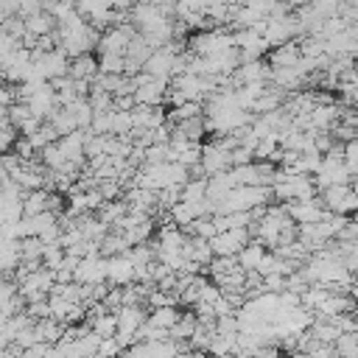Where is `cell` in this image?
I'll list each match as a JSON object with an SVG mask.
<instances>
[{
	"label": "cell",
	"mask_w": 358,
	"mask_h": 358,
	"mask_svg": "<svg viewBox=\"0 0 358 358\" xmlns=\"http://www.w3.org/2000/svg\"><path fill=\"white\" fill-rule=\"evenodd\" d=\"M201 168H204L207 176L232 168V148L224 143V137L213 134V140H207V143L201 145Z\"/></svg>",
	"instance_id": "1"
},
{
	"label": "cell",
	"mask_w": 358,
	"mask_h": 358,
	"mask_svg": "<svg viewBox=\"0 0 358 358\" xmlns=\"http://www.w3.org/2000/svg\"><path fill=\"white\" fill-rule=\"evenodd\" d=\"M288 207V215L296 221V224H313V221H322L327 215V207L322 201V193L310 201H285Z\"/></svg>",
	"instance_id": "2"
},
{
	"label": "cell",
	"mask_w": 358,
	"mask_h": 358,
	"mask_svg": "<svg viewBox=\"0 0 358 358\" xmlns=\"http://www.w3.org/2000/svg\"><path fill=\"white\" fill-rule=\"evenodd\" d=\"M106 280L112 285H129L134 282V260L126 255H112L106 257Z\"/></svg>",
	"instance_id": "3"
},
{
	"label": "cell",
	"mask_w": 358,
	"mask_h": 358,
	"mask_svg": "<svg viewBox=\"0 0 358 358\" xmlns=\"http://www.w3.org/2000/svg\"><path fill=\"white\" fill-rule=\"evenodd\" d=\"M266 59H268V64H271V67H294V64L302 59L299 39H288V42L274 45V48L266 53Z\"/></svg>",
	"instance_id": "4"
},
{
	"label": "cell",
	"mask_w": 358,
	"mask_h": 358,
	"mask_svg": "<svg viewBox=\"0 0 358 358\" xmlns=\"http://www.w3.org/2000/svg\"><path fill=\"white\" fill-rule=\"evenodd\" d=\"M76 280L78 282H87V285L103 282L106 280V257L103 255H98V257H81V263L76 268Z\"/></svg>",
	"instance_id": "5"
},
{
	"label": "cell",
	"mask_w": 358,
	"mask_h": 358,
	"mask_svg": "<svg viewBox=\"0 0 358 358\" xmlns=\"http://www.w3.org/2000/svg\"><path fill=\"white\" fill-rule=\"evenodd\" d=\"M341 117V103L336 101H327V103H316L313 112H310V120H313V129H333Z\"/></svg>",
	"instance_id": "6"
},
{
	"label": "cell",
	"mask_w": 358,
	"mask_h": 358,
	"mask_svg": "<svg viewBox=\"0 0 358 358\" xmlns=\"http://www.w3.org/2000/svg\"><path fill=\"white\" fill-rule=\"evenodd\" d=\"M266 252H268V246H266L263 241L252 238V241L238 252V263H241L246 271H252V268H257V266H260V260L266 257Z\"/></svg>",
	"instance_id": "7"
},
{
	"label": "cell",
	"mask_w": 358,
	"mask_h": 358,
	"mask_svg": "<svg viewBox=\"0 0 358 358\" xmlns=\"http://www.w3.org/2000/svg\"><path fill=\"white\" fill-rule=\"evenodd\" d=\"M98 70H101V64H98V56H92V53H81V56H73V62H70V76L73 78H95L98 76Z\"/></svg>",
	"instance_id": "8"
},
{
	"label": "cell",
	"mask_w": 358,
	"mask_h": 358,
	"mask_svg": "<svg viewBox=\"0 0 358 358\" xmlns=\"http://www.w3.org/2000/svg\"><path fill=\"white\" fill-rule=\"evenodd\" d=\"M22 210H25V215H39V213L50 210V190L48 187L28 190L25 199H22Z\"/></svg>",
	"instance_id": "9"
},
{
	"label": "cell",
	"mask_w": 358,
	"mask_h": 358,
	"mask_svg": "<svg viewBox=\"0 0 358 358\" xmlns=\"http://www.w3.org/2000/svg\"><path fill=\"white\" fill-rule=\"evenodd\" d=\"M25 25H28V34H36V36H45V34H50V31H56V17L50 14V11H45V8H39V11H34V14H28L25 17Z\"/></svg>",
	"instance_id": "10"
},
{
	"label": "cell",
	"mask_w": 358,
	"mask_h": 358,
	"mask_svg": "<svg viewBox=\"0 0 358 358\" xmlns=\"http://www.w3.org/2000/svg\"><path fill=\"white\" fill-rule=\"evenodd\" d=\"M196 327H199V316H196L193 308H187V310H182L179 322L171 327V338L173 341H190V336L196 333Z\"/></svg>",
	"instance_id": "11"
},
{
	"label": "cell",
	"mask_w": 358,
	"mask_h": 358,
	"mask_svg": "<svg viewBox=\"0 0 358 358\" xmlns=\"http://www.w3.org/2000/svg\"><path fill=\"white\" fill-rule=\"evenodd\" d=\"M179 316H182L179 305H159V308H151L148 310V322L157 324V327H165V330H171L179 322Z\"/></svg>",
	"instance_id": "12"
},
{
	"label": "cell",
	"mask_w": 358,
	"mask_h": 358,
	"mask_svg": "<svg viewBox=\"0 0 358 358\" xmlns=\"http://www.w3.org/2000/svg\"><path fill=\"white\" fill-rule=\"evenodd\" d=\"M53 126H56V131L64 137V134H70V131H76V129H81L78 126V120H76V115H73V109L70 106H59L50 117H48Z\"/></svg>",
	"instance_id": "13"
},
{
	"label": "cell",
	"mask_w": 358,
	"mask_h": 358,
	"mask_svg": "<svg viewBox=\"0 0 358 358\" xmlns=\"http://www.w3.org/2000/svg\"><path fill=\"white\" fill-rule=\"evenodd\" d=\"M90 327H92L98 336H115V333H117V310H103V313H98V316L90 322Z\"/></svg>",
	"instance_id": "14"
},
{
	"label": "cell",
	"mask_w": 358,
	"mask_h": 358,
	"mask_svg": "<svg viewBox=\"0 0 358 358\" xmlns=\"http://www.w3.org/2000/svg\"><path fill=\"white\" fill-rule=\"evenodd\" d=\"M207 185H210V176H190L182 187V199L187 201H199L207 196Z\"/></svg>",
	"instance_id": "15"
},
{
	"label": "cell",
	"mask_w": 358,
	"mask_h": 358,
	"mask_svg": "<svg viewBox=\"0 0 358 358\" xmlns=\"http://www.w3.org/2000/svg\"><path fill=\"white\" fill-rule=\"evenodd\" d=\"M134 129L131 109H115L112 106V134H129Z\"/></svg>",
	"instance_id": "16"
},
{
	"label": "cell",
	"mask_w": 358,
	"mask_h": 358,
	"mask_svg": "<svg viewBox=\"0 0 358 358\" xmlns=\"http://www.w3.org/2000/svg\"><path fill=\"white\" fill-rule=\"evenodd\" d=\"M182 187L185 185H165V187H159V210L162 213H171V207L182 201Z\"/></svg>",
	"instance_id": "17"
},
{
	"label": "cell",
	"mask_w": 358,
	"mask_h": 358,
	"mask_svg": "<svg viewBox=\"0 0 358 358\" xmlns=\"http://www.w3.org/2000/svg\"><path fill=\"white\" fill-rule=\"evenodd\" d=\"M101 73H126V56L120 53H98Z\"/></svg>",
	"instance_id": "18"
},
{
	"label": "cell",
	"mask_w": 358,
	"mask_h": 358,
	"mask_svg": "<svg viewBox=\"0 0 358 358\" xmlns=\"http://www.w3.org/2000/svg\"><path fill=\"white\" fill-rule=\"evenodd\" d=\"M336 352H338V355L358 358V336H355V330H350V333H341V336H338V341H336Z\"/></svg>",
	"instance_id": "19"
},
{
	"label": "cell",
	"mask_w": 358,
	"mask_h": 358,
	"mask_svg": "<svg viewBox=\"0 0 358 358\" xmlns=\"http://www.w3.org/2000/svg\"><path fill=\"white\" fill-rule=\"evenodd\" d=\"M330 131H333V137H336L338 143H350V140L358 137V126H352V123H347V120H338Z\"/></svg>",
	"instance_id": "20"
},
{
	"label": "cell",
	"mask_w": 358,
	"mask_h": 358,
	"mask_svg": "<svg viewBox=\"0 0 358 358\" xmlns=\"http://www.w3.org/2000/svg\"><path fill=\"white\" fill-rule=\"evenodd\" d=\"M103 302H106V308H109V310H117V308L123 305V285H112V288H109V294L103 296Z\"/></svg>",
	"instance_id": "21"
},
{
	"label": "cell",
	"mask_w": 358,
	"mask_h": 358,
	"mask_svg": "<svg viewBox=\"0 0 358 358\" xmlns=\"http://www.w3.org/2000/svg\"><path fill=\"white\" fill-rule=\"evenodd\" d=\"M134 106H137L134 92H120V95H115V109H134Z\"/></svg>",
	"instance_id": "22"
},
{
	"label": "cell",
	"mask_w": 358,
	"mask_h": 358,
	"mask_svg": "<svg viewBox=\"0 0 358 358\" xmlns=\"http://www.w3.org/2000/svg\"><path fill=\"white\" fill-rule=\"evenodd\" d=\"M350 294L358 299V280H352V285H350Z\"/></svg>",
	"instance_id": "23"
},
{
	"label": "cell",
	"mask_w": 358,
	"mask_h": 358,
	"mask_svg": "<svg viewBox=\"0 0 358 358\" xmlns=\"http://www.w3.org/2000/svg\"><path fill=\"white\" fill-rule=\"evenodd\" d=\"M352 313H355V322H358V305H355V308H352Z\"/></svg>",
	"instance_id": "24"
},
{
	"label": "cell",
	"mask_w": 358,
	"mask_h": 358,
	"mask_svg": "<svg viewBox=\"0 0 358 358\" xmlns=\"http://www.w3.org/2000/svg\"><path fill=\"white\" fill-rule=\"evenodd\" d=\"M352 185H355V187H358V182H355V179H352Z\"/></svg>",
	"instance_id": "25"
},
{
	"label": "cell",
	"mask_w": 358,
	"mask_h": 358,
	"mask_svg": "<svg viewBox=\"0 0 358 358\" xmlns=\"http://www.w3.org/2000/svg\"><path fill=\"white\" fill-rule=\"evenodd\" d=\"M355 143H358V137H355Z\"/></svg>",
	"instance_id": "26"
}]
</instances>
